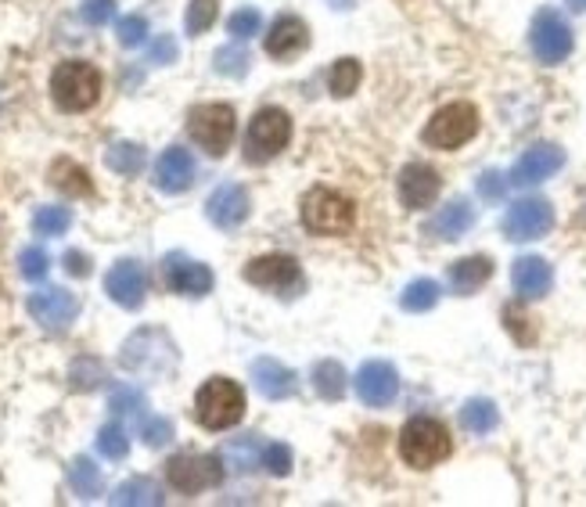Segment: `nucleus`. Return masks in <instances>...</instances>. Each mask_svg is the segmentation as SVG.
<instances>
[{
    "instance_id": "1",
    "label": "nucleus",
    "mask_w": 586,
    "mask_h": 507,
    "mask_svg": "<svg viewBox=\"0 0 586 507\" xmlns=\"http://www.w3.org/2000/svg\"><path fill=\"white\" fill-rule=\"evenodd\" d=\"M123 368L134 374H148V379H166L177 368V346L159 327H145L134 338L123 342Z\"/></svg>"
},
{
    "instance_id": "2",
    "label": "nucleus",
    "mask_w": 586,
    "mask_h": 507,
    "mask_svg": "<svg viewBox=\"0 0 586 507\" xmlns=\"http://www.w3.org/2000/svg\"><path fill=\"white\" fill-rule=\"evenodd\" d=\"M453 450L447 424L436 418H410L400 432V457L410 468H432Z\"/></svg>"
},
{
    "instance_id": "3",
    "label": "nucleus",
    "mask_w": 586,
    "mask_h": 507,
    "mask_svg": "<svg viewBox=\"0 0 586 507\" xmlns=\"http://www.w3.org/2000/svg\"><path fill=\"white\" fill-rule=\"evenodd\" d=\"M51 98L62 112H87L101 98V73L90 62H62L51 76Z\"/></svg>"
},
{
    "instance_id": "4",
    "label": "nucleus",
    "mask_w": 586,
    "mask_h": 507,
    "mask_svg": "<svg viewBox=\"0 0 586 507\" xmlns=\"http://www.w3.org/2000/svg\"><path fill=\"white\" fill-rule=\"evenodd\" d=\"M245 415V393L238 382L230 379H209L195 396V418L202 429L209 432H220V429H230L238 424Z\"/></svg>"
},
{
    "instance_id": "5",
    "label": "nucleus",
    "mask_w": 586,
    "mask_h": 507,
    "mask_svg": "<svg viewBox=\"0 0 586 507\" xmlns=\"http://www.w3.org/2000/svg\"><path fill=\"white\" fill-rule=\"evenodd\" d=\"M291 140V120L285 109H263L252 115L249 134H245V162L263 166L277 151H285Z\"/></svg>"
},
{
    "instance_id": "6",
    "label": "nucleus",
    "mask_w": 586,
    "mask_h": 507,
    "mask_svg": "<svg viewBox=\"0 0 586 507\" xmlns=\"http://www.w3.org/2000/svg\"><path fill=\"white\" fill-rule=\"evenodd\" d=\"M234 129H238V120H234L230 104H195L191 115H187V134L213 159H220L230 148Z\"/></svg>"
},
{
    "instance_id": "7",
    "label": "nucleus",
    "mask_w": 586,
    "mask_h": 507,
    "mask_svg": "<svg viewBox=\"0 0 586 507\" xmlns=\"http://www.w3.org/2000/svg\"><path fill=\"white\" fill-rule=\"evenodd\" d=\"M357 220V209L346 195L327 191V187H313V191L302 198V223L313 234H338L349 231Z\"/></svg>"
},
{
    "instance_id": "8",
    "label": "nucleus",
    "mask_w": 586,
    "mask_h": 507,
    "mask_svg": "<svg viewBox=\"0 0 586 507\" xmlns=\"http://www.w3.org/2000/svg\"><path fill=\"white\" fill-rule=\"evenodd\" d=\"M475 134H478V112H475V104H467V101H453L447 109H439L425 126L428 145L447 148V151L467 145Z\"/></svg>"
},
{
    "instance_id": "9",
    "label": "nucleus",
    "mask_w": 586,
    "mask_h": 507,
    "mask_svg": "<svg viewBox=\"0 0 586 507\" xmlns=\"http://www.w3.org/2000/svg\"><path fill=\"white\" fill-rule=\"evenodd\" d=\"M166 479L177 493H202L220 486L224 479V461L213 454H177L166 461Z\"/></svg>"
},
{
    "instance_id": "10",
    "label": "nucleus",
    "mask_w": 586,
    "mask_h": 507,
    "mask_svg": "<svg viewBox=\"0 0 586 507\" xmlns=\"http://www.w3.org/2000/svg\"><path fill=\"white\" fill-rule=\"evenodd\" d=\"M529 44H533L536 62L561 65L572 54V44H576V40H572V26H569V22L561 18L554 8H544L540 15L533 18Z\"/></svg>"
},
{
    "instance_id": "11",
    "label": "nucleus",
    "mask_w": 586,
    "mask_h": 507,
    "mask_svg": "<svg viewBox=\"0 0 586 507\" xmlns=\"http://www.w3.org/2000/svg\"><path fill=\"white\" fill-rule=\"evenodd\" d=\"M245 281L255 288L277 292V296H291L302 288V270L291 256H260L245 267Z\"/></svg>"
},
{
    "instance_id": "12",
    "label": "nucleus",
    "mask_w": 586,
    "mask_h": 507,
    "mask_svg": "<svg viewBox=\"0 0 586 507\" xmlns=\"http://www.w3.org/2000/svg\"><path fill=\"white\" fill-rule=\"evenodd\" d=\"M550 227H554V209H550L547 198H522L503 217V234L511 242H536Z\"/></svg>"
},
{
    "instance_id": "13",
    "label": "nucleus",
    "mask_w": 586,
    "mask_h": 507,
    "mask_svg": "<svg viewBox=\"0 0 586 507\" xmlns=\"http://www.w3.org/2000/svg\"><path fill=\"white\" fill-rule=\"evenodd\" d=\"M29 306V317L37 321L40 327H47V332H62V327H68L76 321L79 313V302L73 292L65 288H40L33 292V296L26 299Z\"/></svg>"
},
{
    "instance_id": "14",
    "label": "nucleus",
    "mask_w": 586,
    "mask_h": 507,
    "mask_svg": "<svg viewBox=\"0 0 586 507\" xmlns=\"http://www.w3.org/2000/svg\"><path fill=\"white\" fill-rule=\"evenodd\" d=\"M400 393V374L389 360H367L357 374V396L367 407H389Z\"/></svg>"
},
{
    "instance_id": "15",
    "label": "nucleus",
    "mask_w": 586,
    "mask_h": 507,
    "mask_svg": "<svg viewBox=\"0 0 586 507\" xmlns=\"http://www.w3.org/2000/svg\"><path fill=\"white\" fill-rule=\"evenodd\" d=\"M162 274H166V285L177 292V296H209L213 292V270L205 263H198V259H187L180 252L166 256V263H162Z\"/></svg>"
},
{
    "instance_id": "16",
    "label": "nucleus",
    "mask_w": 586,
    "mask_h": 507,
    "mask_svg": "<svg viewBox=\"0 0 586 507\" xmlns=\"http://www.w3.org/2000/svg\"><path fill=\"white\" fill-rule=\"evenodd\" d=\"M561 166H565V151H561L558 145H533L529 151H522L519 162H514L508 184H514V187L544 184L547 176H554Z\"/></svg>"
},
{
    "instance_id": "17",
    "label": "nucleus",
    "mask_w": 586,
    "mask_h": 507,
    "mask_svg": "<svg viewBox=\"0 0 586 507\" xmlns=\"http://www.w3.org/2000/svg\"><path fill=\"white\" fill-rule=\"evenodd\" d=\"M205 217L220 231H234L249 220V191L241 184H220L205 202Z\"/></svg>"
},
{
    "instance_id": "18",
    "label": "nucleus",
    "mask_w": 586,
    "mask_h": 507,
    "mask_svg": "<svg viewBox=\"0 0 586 507\" xmlns=\"http://www.w3.org/2000/svg\"><path fill=\"white\" fill-rule=\"evenodd\" d=\"M104 292H109L112 302L123 306V310H137L148 296V277L134 259H120V263L109 270V277H104Z\"/></svg>"
},
{
    "instance_id": "19",
    "label": "nucleus",
    "mask_w": 586,
    "mask_h": 507,
    "mask_svg": "<svg viewBox=\"0 0 586 507\" xmlns=\"http://www.w3.org/2000/svg\"><path fill=\"white\" fill-rule=\"evenodd\" d=\"M252 385H255V393L266 396V399H291L299 393V374L285 368L280 360L274 357H260V360H252Z\"/></svg>"
},
{
    "instance_id": "20",
    "label": "nucleus",
    "mask_w": 586,
    "mask_h": 507,
    "mask_svg": "<svg viewBox=\"0 0 586 507\" xmlns=\"http://www.w3.org/2000/svg\"><path fill=\"white\" fill-rule=\"evenodd\" d=\"M439 173L425 166V162H410V166L400 173V202L407 209H428L439 198Z\"/></svg>"
},
{
    "instance_id": "21",
    "label": "nucleus",
    "mask_w": 586,
    "mask_h": 507,
    "mask_svg": "<svg viewBox=\"0 0 586 507\" xmlns=\"http://www.w3.org/2000/svg\"><path fill=\"white\" fill-rule=\"evenodd\" d=\"M195 184V159L184 148H166L155 162V187L166 195H180Z\"/></svg>"
},
{
    "instance_id": "22",
    "label": "nucleus",
    "mask_w": 586,
    "mask_h": 507,
    "mask_svg": "<svg viewBox=\"0 0 586 507\" xmlns=\"http://www.w3.org/2000/svg\"><path fill=\"white\" fill-rule=\"evenodd\" d=\"M307 44H310V29H307V22L296 15H277L271 33H266V54L277 58V62L296 58Z\"/></svg>"
},
{
    "instance_id": "23",
    "label": "nucleus",
    "mask_w": 586,
    "mask_h": 507,
    "mask_svg": "<svg viewBox=\"0 0 586 507\" xmlns=\"http://www.w3.org/2000/svg\"><path fill=\"white\" fill-rule=\"evenodd\" d=\"M511 285L522 299H544L554 285V270L540 256H522L511 270Z\"/></svg>"
},
{
    "instance_id": "24",
    "label": "nucleus",
    "mask_w": 586,
    "mask_h": 507,
    "mask_svg": "<svg viewBox=\"0 0 586 507\" xmlns=\"http://www.w3.org/2000/svg\"><path fill=\"white\" fill-rule=\"evenodd\" d=\"M472 223H475V209L467 206L464 198H457V202L442 206L436 217L428 220L425 234H428V238H436V242H457V238H464V234L472 231Z\"/></svg>"
},
{
    "instance_id": "25",
    "label": "nucleus",
    "mask_w": 586,
    "mask_h": 507,
    "mask_svg": "<svg viewBox=\"0 0 586 507\" xmlns=\"http://www.w3.org/2000/svg\"><path fill=\"white\" fill-rule=\"evenodd\" d=\"M494 277V263L486 256H467V259H457V263L447 270V281H450V292L457 296H472Z\"/></svg>"
},
{
    "instance_id": "26",
    "label": "nucleus",
    "mask_w": 586,
    "mask_h": 507,
    "mask_svg": "<svg viewBox=\"0 0 586 507\" xmlns=\"http://www.w3.org/2000/svg\"><path fill=\"white\" fill-rule=\"evenodd\" d=\"M162 500V486L155 479H126L123 486H115L112 504L115 507H159Z\"/></svg>"
},
{
    "instance_id": "27",
    "label": "nucleus",
    "mask_w": 586,
    "mask_h": 507,
    "mask_svg": "<svg viewBox=\"0 0 586 507\" xmlns=\"http://www.w3.org/2000/svg\"><path fill=\"white\" fill-rule=\"evenodd\" d=\"M51 184H54L62 195H68V198H87V195H93L90 173H87L84 166H76V162H68V159H58L54 166H51Z\"/></svg>"
},
{
    "instance_id": "28",
    "label": "nucleus",
    "mask_w": 586,
    "mask_h": 507,
    "mask_svg": "<svg viewBox=\"0 0 586 507\" xmlns=\"http://www.w3.org/2000/svg\"><path fill=\"white\" fill-rule=\"evenodd\" d=\"M68 486L76 490L79 500H98L104 490V479L90 457H76V461L68 465Z\"/></svg>"
},
{
    "instance_id": "29",
    "label": "nucleus",
    "mask_w": 586,
    "mask_h": 507,
    "mask_svg": "<svg viewBox=\"0 0 586 507\" xmlns=\"http://www.w3.org/2000/svg\"><path fill=\"white\" fill-rule=\"evenodd\" d=\"M310 382L316 388V396L327 399V404H335V399L346 396V368L335 360H321L310 374Z\"/></svg>"
},
{
    "instance_id": "30",
    "label": "nucleus",
    "mask_w": 586,
    "mask_h": 507,
    "mask_svg": "<svg viewBox=\"0 0 586 507\" xmlns=\"http://www.w3.org/2000/svg\"><path fill=\"white\" fill-rule=\"evenodd\" d=\"M461 424L472 435H486L500 424V410H497L494 399H467V404L461 407Z\"/></svg>"
},
{
    "instance_id": "31",
    "label": "nucleus",
    "mask_w": 586,
    "mask_h": 507,
    "mask_svg": "<svg viewBox=\"0 0 586 507\" xmlns=\"http://www.w3.org/2000/svg\"><path fill=\"white\" fill-rule=\"evenodd\" d=\"M104 162H109L112 173L137 176L140 170H145V148L134 145V140H115V145L104 151Z\"/></svg>"
},
{
    "instance_id": "32",
    "label": "nucleus",
    "mask_w": 586,
    "mask_h": 507,
    "mask_svg": "<svg viewBox=\"0 0 586 507\" xmlns=\"http://www.w3.org/2000/svg\"><path fill=\"white\" fill-rule=\"evenodd\" d=\"M263 450H266V446L255 440V435H241V440H230L227 443L224 457H227V465L234 471H252V468L263 465Z\"/></svg>"
},
{
    "instance_id": "33",
    "label": "nucleus",
    "mask_w": 586,
    "mask_h": 507,
    "mask_svg": "<svg viewBox=\"0 0 586 507\" xmlns=\"http://www.w3.org/2000/svg\"><path fill=\"white\" fill-rule=\"evenodd\" d=\"M439 302V285L432 277H421V281H410L400 296V306L407 313H425L432 306Z\"/></svg>"
},
{
    "instance_id": "34",
    "label": "nucleus",
    "mask_w": 586,
    "mask_h": 507,
    "mask_svg": "<svg viewBox=\"0 0 586 507\" xmlns=\"http://www.w3.org/2000/svg\"><path fill=\"white\" fill-rule=\"evenodd\" d=\"M360 76L363 69L357 58H342V62H335L332 73H327V90H332L335 98H349V94L360 87Z\"/></svg>"
},
{
    "instance_id": "35",
    "label": "nucleus",
    "mask_w": 586,
    "mask_h": 507,
    "mask_svg": "<svg viewBox=\"0 0 586 507\" xmlns=\"http://www.w3.org/2000/svg\"><path fill=\"white\" fill-rule=\"evenodd\" d=\"M249 65H252V58L245 47L238 44H230V47H220V51L213 54V69L220 76H230V79H241L245 73H249Z\"/></svg>"
},
{
    "instance_id": "36",
    "label": "nucleus",
    "mask_w": 586,
    "mask_h": 507,
    "mask_svg": "<svg viewBox=\"0 0 586 507\" xmlns=\"http://www.w3.org/2000/svg\"><path fill=\"white\" fill-rule=\"evenodd\" d=\"M68 223H73V212L68 209L43 206V209H37V217H33V231H37L40 238H58V234L68 231Z\"/></svg>"
},
{
    "instance_id": "37",
    "label": "nucleus",
    "mask_w": 586,
    "mask_h": 507,
    "mask_svg": "<svg viewBox=\"0 0 586 507\" xmlns=\"http://www.w3.org/2000/svg\"><path fill=\"white\" fill-rule=\"evenodd\" d=\"M104 382V368L101 360L93 357H79L73 368H68V385L79 388V393H90V388H98Z\"/></svg>"
},
{
    "instance_id": "38",
    "label": "nucleus",
    "mask_w": 586,
    "mask_h": 507,
    "mask_svg": "<svg viewBox=\"0 0 586 507\" xmlns=\"http://www.w3.org/2000/svg\"><path fill=\"white\" fill-rule=\"evenodd\" d=\"M216 11H220L216 0H191V4H187V15H184V26H187V33H191V37H198V33L213 29Z\"/></svg>"
},
{
    "instance_id": "39",
    "label": "nucleus",
    "mask_w": 586,
    "mask_h": 507,
    "mask_svg": "<svg viewBox=\"0 0 586 507\" xmlns=\"http://www.w3.org/2000/svg\"><path fill=\"white\" fill-rule=\"evenodd\" d=\"M98 450L109 457V461H123V457L130 454V440H126V432L120 424H104L98 432Z\"/></svg>"
},
{
    "instance_id": "40",
    "label": "nucleus",
    "mask_w": 586,
    "mask_h": 507,
    "mask_svg": "<svg viewBox=\"0 0 586 507\" xmlns=\"http://www.w3.org/2000/svg\"><path fill=\"white\" fill-rule=\"evenodd\" d=\"M260 26H263V18H260V11H255V8H241V11H234V15L227 18V33H230L234 40L255 37Z\"/></svg>"
},
{
    "instance_id": "41",
    "label": "nucleus",
    "mask_w": 586,
    "mask_h": 507,
    "mask_svg": "<svg viewBox=\"0 0 586 507\" xmlns=\"http://www.w3.org/2000/svg\"><path fill=\"white\" fill-rule=\"evenodd\" d=\"M18 270L26 281H43L47 270H51V259H47L40 245H29V249H22V256H18Z\"/></svg>"
},
{
    "instance_id": "42",
    "label": "nucleus",
    "mask_w": 586,
    "mask_h": 507,
    "mask_svg": "<svg viewBox=\"0 0 586 507\" xmlns=\"http://www.w3.org/2000/svg\"><path fill=\"white\" fill-rule=\"evenodd\" d=\"M112 415H126V418H140V410H145V396L137 393V388H115L112 393Z\"/></svg>"
},
{
    "instance_id": "43",
    "label": "nucleus",
    "mask_w": 586,
    "mask_h": 507,
    "mask_svg": "<svg viewBox=\"0 0 586 507\" xmlns=\"http://www.w3.org/2000/svg\"><path fill=\"white\" fill-rule=\"evenodd\" d=\"M263 468L271 471V475H277V479H285L288 471H291V450L285 443H271L263 450Z\"/></svg>"
},
{
    "instance_id": "44",
    "label": "nucleus",
    "mask_w": 586,
    "mask_h": 507,
    "mask_svg": "<svg viewBox=\"0 0 586 507\" xmlns=\"http://www.w3.org/2000/svg\"><path fill=\"white\" fill-rule=\"evenodd\" d=\"M145 37H148L145 15H126V18L120 22V44H123V47H140V44H145Z\"/></svg>"
},
{
    "instance_id": "45",
    "label": "nucleus",
    "mask_w": 586,
    "mask_h": 507,
    "mask_svg": "<svg viewBox=\"0 0 586 507\" xmlns=\"http://www.w3.org/2000/svg\"><path fill=\"white\" fill-rule=\"evenodd\" d=\"M79 15H84L87 26H104V22H112L115 15V0H84Z\"/></svg>"
},
{
    "instance_id": "46",
    "label": "nucleus",
    "mask_w": 586,
    "mask_h": 507,
    "mask_svg": "<svg viewBox=\"0 0 586 507\" xmlns=\"http://www.w3.org/2000/svg\"><path fill=\"white\" fill-rule=\"evenodd\" d=\"M145 443L148 446H166L170 440H173V421H166V418H151V421H145Z\"/></svg>"
},
{
    "instance_id": "47",
    "label": "nucleus",
    "mask_w": 586,
    "mask_h": 507,
    "mask_svg": "<svg viewBox=\"0 0 586 507\" xmlns=\"http://www.w3.org/2000/svg\"><path fill=\"white\" fill-rule=\"evenodd\" d=\"M148 58H151V62H155V65H173V62H177V40L162 33V37H159L155 44H151Z\"/></svg>"
},
{
    "instance_id": "48",
    "label": "nucleus",
    "mask_w": 586,
    "mask_h": 507,
    "mask_svg": "<svg viewBox=\"0 0 586 507\" xmlns=\"http://www.w3.org/2000/svg\"><path fill=\"white\" fill-rule=\"evenodd\" d=\"M478 191H483V198H494V202H497V198L508 191V181H503L497 170H489V173L478 176Z\"/></svg>"
},
{
    "instance_id": "49",
    "label": "nucleus",
    "mask_w": 586,
    "mask_h": 507,
    "mask_svg": "<svg viewBox=\"0 0 586 507\" xmlns=\"http://www.w3.org/2000/svg\"><path fill=\"white\" fill-rule=\"evenodd\" d=\"M65 270H68L73 277H87V274H90V259H87L84 252L68 249V252H65Z\"/></svg>"
},
{
    "instance_id": "50",
    "label": "nucleus",
    "mask_w": 586,
    "mask_h": 507,
    "mask_svg": "<svg viewBox=\"0 0 586 507\" xmlns=\"http://www.w3.org/2000/svg\"><path fill=\"white\" fill-rule=\"evenodd\" d=\"M503 321H508V327H511V335H514V338H519V342H533V338H536L533 332H525V324H529V321H525V317H522V313H514V310H503Z\"/></svg>"
},
{
    "instance_id": "51",
    "label": "nucleus",
    "mask_w": 586,
    "mask_h": 507,
    "mask_svg": "<svg viewBox=\"0 0 586 507\" xmlns=\"http://www.w3.org/2000/svg\"><path fill=\"white\" fill-rule=\"evenodd\" d=\"M569 8H576V11H586V0H569Z\"/></svg>"
}]
</instances>
